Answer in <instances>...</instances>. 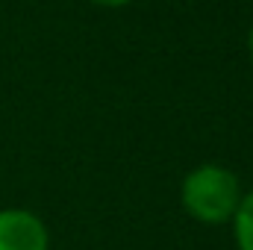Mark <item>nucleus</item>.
I'll list each match as a JSON object with an SVG mask.
<instances>
[{"instance_id":"1","label":"nucleus","mask_w":253,"mask_h":250,"mask_svg":"<svg viewBox=\"0 0 253 250\" xmlns=\"http://www.w3.org/2000/svg\"><path fill=\"white\" fill-rule=\"evenodd\" d=\"M242 200L239 177L224 165H200L183 180V206L194 221L215 227L233 221Z\"/></svg>"},{"instance_id":"2","label":"nucleus","mask_w":253,"mask_h":250,"mask_svg":"<svg viewBox=\"0 0 253 250\" xmlns=\"http://www.w3.org/2000/svg\"><path fill=\"white\" fill-rule=\"evenodd\" d=\"M50 236L39 215L27 209L0 212V250H47Z\"/></svg>"},{"instance_id":"3","label":"nucleus","mask_w":253,"mask_h":250,"mask_svg":"<svg viewBox=\"0 0 253 250\" xmlns=\"http://www.w3.org/2000/svg\"><path fill=\"white\" fill-rule=\"evenodd\" d=\"M233 236L239 250H253V188L239 200V209L233 215Z\"/></svg>"},{"instance_id":"4","label":"nucleus","mask_w":253,"mask_h":250,"mask_svg":"<svg viewBox=\"0 0 253 250\" xmlns=\"http://www.w3.org/2000/svg\"><path fill=\"white\" fill-rule=\"evenodd\" d=\"M88 3H94V6H106V9H118V6H126V3H132V0H88Z\"/></svg>"},{"instance_id":"5","label":"nucleus","mask_w":253,"mask_h":250,"mask_svg":"<svg viewBox=\"0 0 253 250\" xmlns=\"http://www.w3.org/2000/svg\"><path fill=\"white\" fill-rule=\"evenodd\" d=\"M248 53H251V62H253V27H251V36H248Z\"/></svg>"}]
</instances>
